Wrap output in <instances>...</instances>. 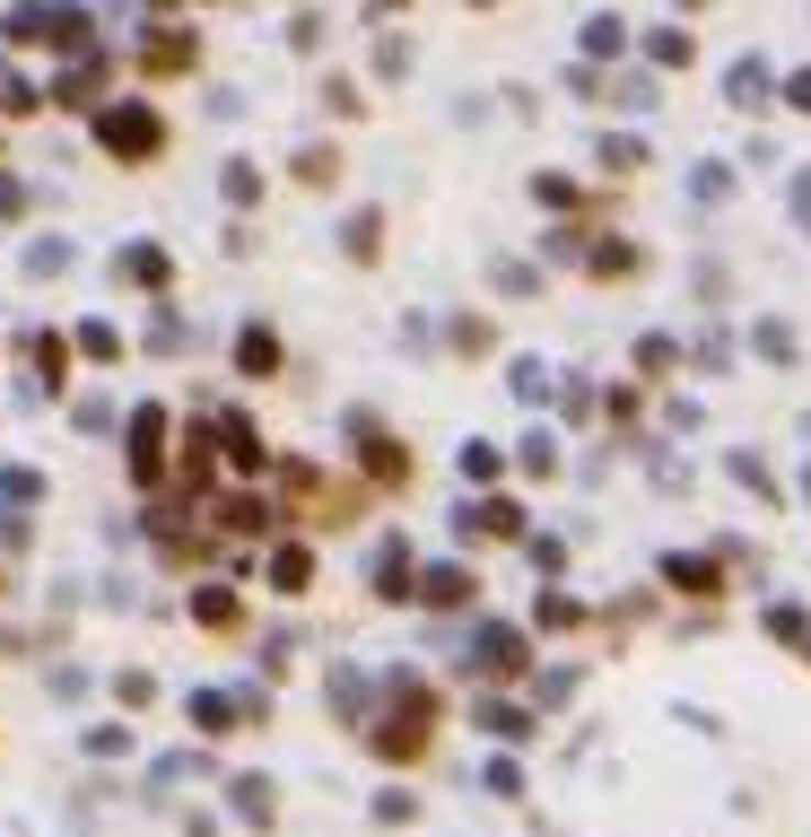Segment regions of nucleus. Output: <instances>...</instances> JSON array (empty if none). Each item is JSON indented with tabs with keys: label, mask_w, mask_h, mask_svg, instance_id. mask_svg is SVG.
<instances>
[{
	"label": "nucleus",
	"mask_w": 811,
	"mask_h": 837,
	"mask_svg": "<svg viewBox=\"0 0 811 837\" xmlns=\"http://www.w3.org/2000/svg\"><path fill=\"white\" fill-rule=\"evenodd\" d=\"M733 97H742V106H759V97H768V70H759V62H742V70H733Z\"/></svg>",
	"instance_id": "obj_5"
},
{
	"label": "nucleus",
	"mask_w": 811,
	"mask_h": 837,
	"mask_svg": "<svg viewBox=\"0 0 811 837\" xmlns=\"http://www.w3.org/2000/svg\"><path fill=\"white\" fill-rule=\"evenodd\" d=\"M759 359H794V332L786 323H759Z\"/></svg>",
	"instance_id": "obj_7"
},
{
	"label": "nucleus",
	"mask_w": 811,
	"mask_h": 837,
	"mask_svg": "<svg viewBox=\"0 0 811 837\" xmlns=\"http://www.w3.org/2000/svg\"><path fill=\"white\" fill-rule=\"evenodd\" d=\"M157 445H166V428H157V410H140V419H131V463H140V480H157Z\"/></svg>",
	"instance_id": "obj_2"
},
{
	"label": "nucleus",
	"mask_w": 811,
	"mask_h": 837,
	"mask_svg": "<svg viewBox=\"0 0 811 837\" xmlns=\"http://www.w3.org/2000/svg\"><path fill=\"white\" fill-rule=\"evenodd\" d=\"M235 359L253 366V375H271V366H280V341H271V332H244V350H235Z\"/></svg>",
	"instance_id": "obj_4"
},
{
	"label": "nucleus",
	"mask_w": 811,
	"mask_h": 837,
	"mask_svg": "<svg viewBox=\"0 0 811 837\" xmlns=\"http://www.w3.org/2000/svg\"><path fill=\"white\" fill-rule=\"evenodd\" d=\"M79 350H88V359H122V341H114V323H88V332H79Z\"/></svg>",
	"instance_id": "obj_6"
},
{
	"label": "nucleus",
	"mask_w": 811,
	"mask_h": 837,
	"mask_svg": "<svg viewBox=\"0 0 811 837\" xmlns=\"http://www.w3.org/2000/svg\"><path fill=\"white\" fill-rule=\"evenodd\" d=\"M794 210H803V228H811V175H803V184H794Z\"/></svg>",
	"instance_id": "obj_9"
},
{
	"label": "nucleus",
	"mask_w": 811,
	"mask_h": 837,
	"mask_svg": "<svg viewBox=\"0 0 811 837\" xmlns=\"http://www.w3.org/2000/svg\"><path fill=\"white\" fill-rule=\"evenodd\" d=\"M97 131H106V148H114V157H149V148H157V114H149V106H114Z\"/></svg>",
	"instance_id": "obj_1"
},
{
	"label": "nucleus",
	"mask_w": 811,
	"mask_h": 837,
	"mask_svg": "<svg viewBox=\"0 0 811 837\" xmlns=\"http://www.w3.org/2000/svg\"><path fill=\"white\" fill-rule=\"evenodd\" d=\"M253 192H262V175H253V166L235 157V166H228V201H253Z\"/></svg>",
	"instance_id": "obj_8"
},
{
	"label": "nucleus",
	"mask_w": 811,
	"mask_h": 837,
	"mask_svg": "<svg viewBox=\"0 0 811 837\" xmlns=\"http://www.w3.org/2000/svg\"><path fill=\"white\" fill-rule=\"evenodd\" d=\"M122 271H131L140 288H166V253H157V244H131V253H122Z\"/></svg>",
	"instance_id": "obj_3"
}]
</instances>
